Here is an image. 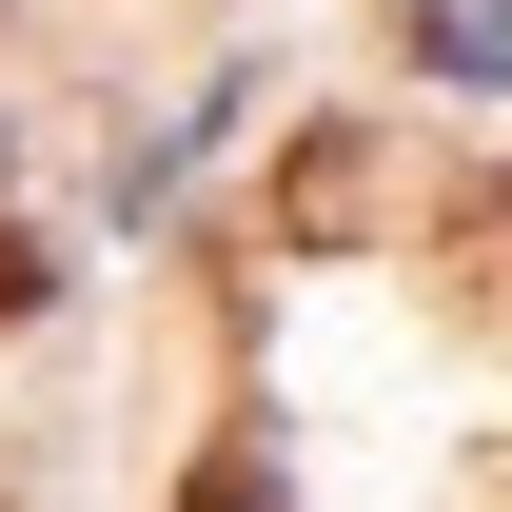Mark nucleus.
<instances>
[{
	"mask_svg": "<svg viewBox=\"0 0 512 512\" xmlns=\"http://www.w3.org/2000/svg\"><path fill=\"white\" fill-rule=\"evenodd\" d=\"M355 217H375V138L335 119V138H296V158H276V237H355Z\"/></svg>",
	"mask_w": 512,
	"mask_h": 512,
	"instance_id": "obj_1",
	"label": "nucleus"
},
{
	"mask_svg": "<svg viewBox=\"0 0 512 512\" xmlns=\"http://www.w3.org/2000/svg\"><path fill=\"white\" fill-rule=\"evenodd\" d=\"M40 296H60V256H40V237H0V335L40 316Z\"/></svg>",
	"mask_w": 512,
	"mask_h": 512,
	"instance_id": "obj_2",
	"label": "nucleus"
}]
</instances>
